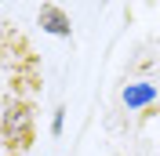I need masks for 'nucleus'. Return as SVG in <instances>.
<instances>
[{"mask_svg":"<svg viewBox=\"0 0 160 156\" xmlns=\"http://www.w3.org/2000/svg\"><path fill=\"white\" fill-rule=\"evenodd\" d=\"M4 134H8L18 149L29 145V138H33V113H29V105L15 102L8 113H4Z\"/></svg>","mask_w":160,"mask_h":156,"instance_id":"nucleus-1","label":"nucleus"},{"mask_svg":"<svg viewBox=\"0 0 160 156\" xmlns=\"http://www.w3.org/2000/svg\"><path fill=\"white\" fill-rule=\"evenodd\" d=\"M51 131H55V134H62V109L55 113V124H51Z\"/></svg>","mask_w":160,"mask_h":156,"instance_id":"nucleus-4","label":"nucleus"},{"mask_svg":"<svg viewBox=\"0 0 160 156\" xmlns=\"http://www.w3.org/2000/svg\"><path fill=\"white\" fill-rule=\"evenodd\" d=\"M124 102H128V109H142L149 102H157V87L153 84H128L124 87Z\"/></svg>","mask_w":160,"mask_h":156,"instance_id":"nucleus-3","label":"nucleus"},{"mask_svg":"<svg viewBox=\"0 0 160 156\" xmlns=\"http://www.w3.org/2000/svg\"><path fill=\"white\" fill-rule=\"evenodd\" d=\"M37 22H40V29L44 33H51V37H69V15L58 7V4H40V11H37Z\"/></svg>","mask_w":160,"mask_h":156,"instance_id":"nucleus-2","label":"nucleus"}]
</instances>
